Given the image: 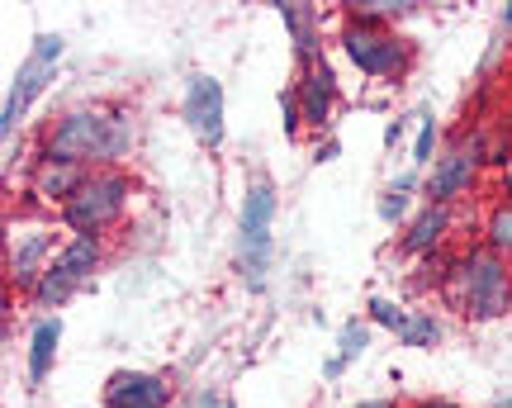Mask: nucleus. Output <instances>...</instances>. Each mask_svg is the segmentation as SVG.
Segmentation results:
<instances>
[{"label":"nucleus","instance_id":"nucleus-1","mask_svg":"<svg viewBox=\"0 0 512 408\" xmlns=\"http://www.w3.org/2000/svg\"><path fill=\"white\" fill-rule=\"evenodd\" d=\"M138 143V119L128 110L110 105H86V110L57 114L48 133H43V152L38 157H57V162H76V167H119Z\"/></svg>","mask_w":512,"mask_h":408},{"label":"nucleus","instance_id":"nucleus-2","mask_svg":"<svg viewBox=\"0 0 512 408\" xmlns=\"http://www.w3.org/2000/svg\"><path fill=\"white\" fill-rule=\"evenodd\" d=\"M441 295H446V304H451L460 318L494 323V318H503L512 309V261L489 252V247L479 242V247H470V252L456 257L451 276L441 285Z\"/></svg>","mask_w":512,"mask_h":408},{"label":"nucleus","instance_id":"nucleus-3","mask_svg":"<svg viewBox=\"0 0 512 408\" xmlns=\"http://www.w3.org/2000/svg\"><path fill=\"white\" fill-rule=\"evenodd\" d=\"M275 209L280 195L266 176H256L247 195H242V214H238V271L247 280V290H266V271H271V252H275Z\"/></svg>","mask_w":512,"mask_h":408},{"label":"nucleus","instance_id":"nucleus-4","mask_svg":"<svg viewBox=\"0 0 512 408\" xmlns=\"http://www.w3.org/2000/svg\"><path fill=\"white\" fill-rule=\"evenodd\" d=\"M128 195H133V176L128 171H119V167L91 171V181L67 200V209L57 219L72 228V238H105L110 228L124 223Z\"/></svg>","mask_w":512,"mask_h":408},{"label":"nucleus","instance_id":"nucleus-5","mask_svg":"<svg viewBox=\"0 0 512 408\" xmlns=\"http://www.w3.org/2000/svg\"><path fill=\"white\" fill-rule=\"evenodd\" d=\"M342 53L361 76H375V81H403L408 67H413V43L394 29H380V24H342Z\"/></svg>","mask_w":512,"mask_h":408},{"label":"nucleus","instance_id":"nucleus-6","mask_svg":"<svg viewBox=\"0 0 512 408\" xmlns=\"http://www.w3.org/2000/svg\"><path fill=\"white\" fill-rule=\"evenodd\" d=\"M57 57H62V34H38L34 38V53L19 62L15 81H10V91H5V110H0V138H15V129L24 124L29 105H34L38 95L48 91Z\"/></svg>","mask_w":512,"mask_h":408},{"label":"nucleus","instance_id":"nucleus-7","mask_svg":"<svg viewBox=\"0 0 512 408\" xmlns=\"http://www.w3.org/2000/svg\"><path fill=\"white\" fill-rule=\"evenodd\" d=\"M479 171H484V143H479V138H470V143L460 138V143H451V148L432 162L427 181H422V200L451 209L460 195H470V190L479 186Z\"/></svg>","mask_w":512,"mask_h":408},{"label":"nucleus","instance_id":"nucleus-8","mask_svg":"<svg viewBox=\"0 0 512 408\" xmlns=\"http://www.w3.org/2000/svg\"><path fill=\"white\" fill-rule=\"evenodd\" d=\"M181 119L190 124V133L200 138L204 148H219L223 143V86H219V76H209V72L190 76L185 100H181Z\"/></svg>","mask_w":512,"mask_h":408},{"label":"nucleus","instance_id":"nucleus-9","mask_svg":"<svg viewBox=\"0 0 512 408\" xmlns=\"http://www.w3.org/2000/svg\"><path fill=\"white\" fill-rule=\"evenodd\" d=\"M294 100H299V110H304V129H328L332 124V105H337V76L332 67L318 57L309 67H299V81L290 86Z\"/></svg>","mask_w":512,"mask_h":408},{"label":"nucleus","instance_id":"nucleus-10","mask_svg":"<svg viewBox=\"0 0 512 408\" xmlns=\"http://www.w3.org/2000/svg\"><path fill=\"white\" fill-rule=\"evenodd\" d=\"M91 181V167H76V162H57V157H34V167H29V195L38 204H53L57 214L67 209L76 190Z\"/></svg>","mask_w":512,"mask_h":408},{"label":"nucleus","instance_id":"nucleus-11","mask_svg":"<svg viewBox=\"0 0 512 408\" xmlns=\"http://www.w3.org/2000/svg\"><path fill=\"white\" fill-rule=\"evenodd\" d=\"M171 385L152 371H114L105 380V408H166Z\"/></svg>","mask_w":512,"mask_h":408},{"label":"nucleus","instance_id":"nucleus-12","mask_svg":"<svg viewBox=\"0 0 512 408\" xmlns=\"http://www.w3.org/2000/svg\"><path fill=\"white\" fill-rule=\"evenodd\" d=\"M57 252H53V238L43 233V228H34V233H24V238H15L10 242V285H15L19 295H29L38 285V276L48 271V261H53Z\"/></svg>","mask_w":512,"mask_h":408},{"label":"nucleus","instance_id":"nucleus-13","mask_svg":"<svg viewBox=\"0 0 512 408\" xmlns=\"http://www.w3.org/2000/svg\"><path fill=\"white\" fill-rule=\"evenodd\" d=\"M446 233H451V209L446 204H422L418 214L408 219V228H403V257H432V252H441L446 247Z\"/></svg>","mask_w":512,"mask_h":408},{"label":"nucleus","instance_id":"nucleus-14","mask_svg":"<svg viewBox=\"0 0 512 408\" xmlns=\"http://www.w3.org/2000/svg\"><path fill=\"white\" fill-rule=\"evenodd\" d=\"M100 261H105V238H72V242L57 247L53 266L57 271H67L76 285H86V280L100 271Z\"/></svg>","mask_w":512,"mask_h":408},{"label":"nucleus","instance_id":"nucleus-15","mask_svg":"<svg viewBox=\"0 0 512 408\" xmlns=\"http://www.w3.org/2000/svg\"><path fill=\"white\" fill-rule=\"evenodd\" d=\"M57 342H62V318H38L34 333H29V385H43L53 375Z\"/></svg>","mask_w":512,"mask_h":408},{"label":"nucleus","instance_id":"nucleus-16","mask_svg":"<svg viewBox=\"0 0 512 408\" xmlns=\"http://www.w3.org/2000/svg\"><path fill=\"white\" fill-rule=\"evenodd\" d=\"M280 19L294 38V53H299V67H309L323 57V43H318V10L309 5H280Z\"/></svg>","mask_w":512,"mask_h":408},{"label":"nucleus","instance_id":"nucleus-17","mask_svg":"<svg viewBox=\"0 0 512 408\" xmlns=\"http://www.w3.org/2000/svg\"><path fill=\"white\" fill-rule=\"evenodd\" d=\"M76 290H81V285H76V280L67 276V271H57L53 261H48V271L38 276V285L29 290V299H34L38 309H62V304H67V299H72Z\"/></svg>","mask_w":512,"mask_h":408},{"label":"nucleus","instance_id":"nucleus-18","mask_svg":"<svg viewBox=\"0 0 512 408\" xmlns=\"http://www.w3.org/2000/svg\"><path fill=\"white\" fill-rule=\"evenodd\" d=\"M484 247L512 261V204L508 200H498L494 209L484 214Z\"/></svg>","mask_w":512,"mask_h":408},{"label":"nucleus","instance_id":"nucleus-19","mask_svg":"<svg viewBox=\"0 0 512 408\" xmlns=\"http://www.w3.org/2000/svg\"><path fill=\"white\" fill-rule=\"evenodd\" d=\"M366 342H370V323H356L351 318L347 328H342V337H337V356L328 361V375H342L356 361V356L366 352Z\"/></svg>","mask_w":512,"mask_h":408},{"label":"nucleus","instance_id":"nucleus-20","mask_svg":"<svg viewBox=\"0 0 512 408\" xmlns=\"http://www.w3.org/2000/svg\"><path fill=\"white\" fill-rule=\"evenodd\" d=\"M408 5H399V0H351L347 5V19L351 24H380V29H389V19H399Z\"/></svg>","mask_w":512,"mask_h":408},{"label":"nucleus","instance_id":"nucleus-21","mask_svg":"<svg viewBox=\"0 0 512 408\" xmlns=\"http://www.w3.org/2000/svg\"><path fill=\"white\" fill-rule=\"evenodd\" d=\"M408 204H413V176L394 181V186L380 195V204H375V209H380L384 223H394V228H399V223H408Z\"/></svg>","mask_w":512,"mask_h":408},{"label":"nucleus","instance_id":"nucleus-22","mask_svg":"<svg viewBox=\"0 0 512 408\" xmlns=\"http://www.w3.org/2000/svg\"><path fill=\"white\" fill-rule=\"evenodd\" d=\"M399 342H403V347H437V342H441V323L432 314L413 309V314H408V323H403Z\"/></svg>","mask_w":512,"mask_h":408},{"label":"nucleus","instance_id":"nucleus-23","mask_svg":"<svg viewBox=\"0 0 512 408\" xmlns=\"http://www.w3.org/2000/svg\"><path fill=\"white\" fill-rule=\"evenodd\" d=\"M408 314H413V309H403V304H394V299H384V295H375V299L366 304V318H370V323H375V328H389L394 337L403 333Z\"/></svg>","mask_w":512,"mask_h":408},{"label":"nucleus","instance_id":"nucleus-24","mask_svg":"<svg viewBox=\"0 0 512 408\" xmlns=\"http://www.w3.org/2000/svg\"><path fill=\"white\" fill-rule=\"evenodd\" d=\"M437 162V119L432 110L418 114V143H413V167H432Z\"/></svg>","mask_w":512,"mask_h":408},{"label":"nucleus","instance_id":"nucleus-25","mask_svg":"<svg viewBox=\"0 0 512 408\" xmlns=\"http://www.w3.org/2000/svg\"><path fill=\"white\" fill-rule=\"evenodd\" d=\"M280 119H285V138H299V133H304V110H299L294 91H285V100H280Z\"/></svg>","mask_w":512,"mask_h":408},{"label":"nucleus","instance_id":"nucleus-26","mask_svg":"<svg viewBox=\"0 0 512 408\" xmlns=\"http://www.w3.org/2000/svg\"><path fill=\"white\" fill-rule=\"evenodd\" d=\"M498 195H503V200L512 204V162L503 171H498Z\"/></svg>","mask_w":512,"mask_h":408},{"label":"nucleus","instance_id":"nucleus-27","mask_svg":"<svg viewBox=\"0 0 512 408\" xmlns=\"http://www.w3.org/2000/svg\"><path fill=\"white\" fill-rule=\"evenodd\" d=\"M332 157H337V138H328V143H323V148L313 152V162H332Z\"/></svg>","mask_w":512,"mask_h":408},{"label":"nucleus","instance_id":"nucleus-28","mask_svg":"<svg viewBox=\"0 0 512 408\" xmlns=\"http://www.w3.org/2000/svg\"><path fill=\"white\" fill-rule=\"evenodd\" d=\"M356 408H399L394 399H366V404H356Z\"/></svg>","mask_w":512,"mask_h":408},{"label":"nucleus","instance_id":"nucleus-29","mask_svg":"<svg viewBox=\"0 0 512 408\" xmlns=\"http://www.w3.org/2000/svg\"><path fill=\"white\" fill-rule=\"evenodd\" d=\"M418 408H460V404H451V399H427V404H418Z\"/></svg>","mask_w":512,"mask_h":408},{"label":"nucleus","instance_id":"nucleus-30","mask_svg":"<svg viewBox=\"0 0 512 408\" xmlns=\"http://www.w3.org/2000/svg\"><path fill=\"white\" fill-rule=\"evenodd\" d=\"M503 24H508V29H512V0H508V10H503Z\"/></svg>","mask_w":512,"mask_h":408},{"label":"nucleus","instance_id":"nucleus-31","mask_svg":"<svg viewBox=\"0 0 512 408\" xmlns=\"http://www.w3.org/2000/svg\"><path fill=\"white\" fill-rule=\"evenodd\" d=\"M214 408H238V404H233V399H223V394H219V404H214Z\"/></svg>","mask_w":512,"mask_h":408},{"label":"nucleus","instance_id":"nucleus-32","mask_svg":"<svg viewBox=\"0 0 512 408\" xmlns=\"http://www.w3.org/2000/svg\"><path fill=\"white\" fill-rule=\"evenodd\" d=\"M494 408H512V394H508V399H498V404Z\"/></svg>","mask_w":512,"mask_h":408}]
</instances>
